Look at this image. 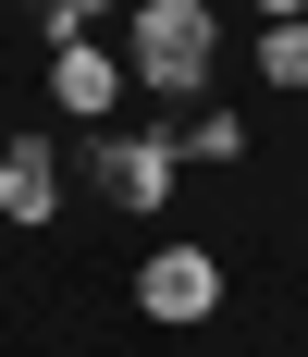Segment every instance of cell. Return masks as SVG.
Returning a JSON list of instances; mask_svg holds the SVG:
<instances>
[{
    "label": "cell",
    "instance_id": "obj_9",
    "mask_svg": "<svg viewBox=\"0 0 308 357\" xmlns=\"http://www.w3.org/2000/svg\"><path fill=\"white\" fill-rule=\"evenodd\" d=\"M259 13H308V0H259Z\"/></svg>",
    "mask_w": 308,
    "mask_h": 357
},
{
    "label": "cell",
    "instance_id": "obj_7",
    "mask_svg": "<svg viewBox=\"0 0 308 357\" xmlns=\"http://www.w3.org/2000/svg\"><path fill=\"white\" fill-rule=\"evenodd\" d=\"M173 136H185V148H198V160H235V148H247V123H235V111H185V123H173Z\"/></svg>",
    "mask_w": 308,
    "mask_h": 357
},
{
    "label": "cell",
    "instance_id": "obj_6",
    "mask_svg": "<svg viewBox=\"0 0 308 357\" xmlns=\"http://www.w3.org/2000/svg\"><path fill=\"white\" fill-rule=\"evenodd\" d=\"M259 74H272V86H308V13H272V37H259Z\"/></svg>",
    "mask_w": 308,
    "mask_h": 357
},
{
    "label": "cell",
    "instance_id": "obj_8",
    "mask_svg": "<svg viewBox=\"0 0 308 357\" xmlns=\"http://www.w3.org/2000/svg\"><path fill=\"white\" fill-rule=\"evenodd\" d=\"M13 13H25V25L50 37V50H62V37H87V25H99V0H13Z\"/></svg>",
    "mask_w": 308,
    "mask_h": 357
},
{
    "label": "cell",
    "instance_id": "obj_5",
    "mask_svg": "<svg viewBox=\"0 0 308 357\" xmlns=\"http://www.w3.org/2000/svg\"><path fill=\"white\" fill-rule=\"evenodd\" d=\"M50 99H62L74 123H111V99H124V62H111L99 37H62V50H50Z\"/></svg>",
    "mask_w": 308,
    "mask_h": 357
},
{
    "label": "cell",
    "instance_id": "obj_1",
    "mask_svg": "<svg viewBox=\"0 0 308 357\" xmlns=\"http://www.w3.org/2000/svg\"><path fill=\"white\" fill-rule=\"evenodd\" d=\"M210 50H222L210 0H148V13H136V74L173 86V99H198V86H210Z\"/></svg>",
    "mask_w": 308,
    "mask_h": 357
},
{
    "label": "cell",
    "instance_id": "obj_2",
    "mask_svg": "<svg viewBox=\"0 0 308 357\" xmlns=\"http://www.w3.org/2000/svg\"><path fill=\"white\" fill-rule=\"evenodd\" d=\"M173 160H185V136H173V123H124V136H87V185H99L111 210H161Z\"/></svg>",
    "mask_w": 308,
    "mask_h": 357
},
{
    "label": "cell",
    "instance_id": "obj_4",
    "mask_svg": "<svg viewBox=\"0 0 308 357\" xmlns=\"http://www.w3.org/2000/svg\"><path fill=\"white\" fill-rule=\"evenodd\" d=\"M50 210H62V148L0 136V222H50Z\"/></svg>",
    "mask_w": 308,
    "mask_h": 357
},
{
    "label": "cell",
    "instance_id": "obj_3",
    "mask_svg": "<svg viewBox=\"0 0 308 357\" xmlns=\"http://www.w3.org/2000/svg\"><path fill=\"white\" fill-rule=\"evenodd\" d=\"M136 308L173 321V333H198L210 308H222V259H210V247H161V259L136 271Z\"/></svg>",
    "mask_w": 308,
    "mask_h": 357
}]
</instances>
